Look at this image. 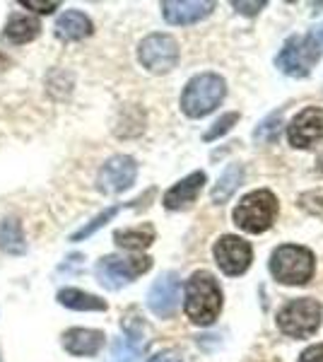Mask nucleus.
<instances>
[{"mask_svg":"<svg viewBox=\"0 0 323 362\" xmlns=\"http://www.w3.org/2000/svg\"><path fill=\"white\" fill-rule=\"evenodd\" d=\"M119 206H114V208H107V210H104V213H99L97 215V218L95 220H92V223L90 225H85V227H82V230H78V232H75V235L73 237H70V239H73V242H82V239H87V237H92V235H95V232L97 230H102V227L104 225H107L109 223V220L111 218H114V215L116 213H119Z\"/></svg>","mask_w":323,"mask_h":362,"instance_id":"nucleus-24","label":"nucleus"},{"mask_svg":"<svg viewBox=\"0 0 323 362\" xmlns=\"http://www.w3.org/2000/svg\"><path fill=\"white\" fill-rule=\"evenodd\" d=\"M242 179H244V167L242 165H229L225 172H222V177L217 179V184H215V189H213V203H225L232 198L234 191L239 189V184H242Z\"/></svg>","mask_w":323,"mask_h":362,"instance_id":"nucleus-20","label":"nucleus"},{"mask_svg":"<svg viewBox=\"0 0 323 362\" xmlns=\"http://www.w3.org/2000/svg\"><path fill=\"white\" fill-rule=\"evenodd\" d=\"M95 32V25L85 13L80 10H66L56 22V37L61 42H80Z\"/></svg>","mask_w":323,"mask_h":362,"instance_id":"nucleus-16","label":"nucleus"},{"mask_svg":"<svg viewBox=\"0 0 323 362\" xmlns=\"http://www.w3.org/2000/svg\"><path fill=\"white\" fill-rule=\"evenodd\" d=\"M316 167H319V172H323V153L319 155V160H316Z\"/></svg>","mask_w":323,"mask_h":362,"instance_id":"nucleus-32","label":"nucleus"},{"mask_svg":"<svg viewBox=\"0 0 323 362\" xmlns=\"http://www.w3.org/2000/svg\"><path fill=\"white\" fill-rule=\"evenodd\" d=\"M287 138L295 148L307 150L323 138V109L309 107L299 112L287 126Z\"/></svg>","mask_w":323,"mask_h":362,"instance_id":"nucleus-12","label":"nucleus"},{"mask_svg":"<svg viewBox=\"0 0 323 362\" xmlns=\"http://www.w3.org/2000/svg\"><path fill=\"white\" fill-rule=\"evenodd\" d=\"M311 37H314L316 42H319V46H321V44H323V27H321V29H316V32L311 34Z\"/></svg>","mask_w":323,"mask_h":362,"instance_id":"nucleus-31","label":"nucleus"},{"mask_svg":"<svg viewBox=\"0 0 323 362\" xmlns=\"http://www.w3.org/2000/svg\"><path fill=\"white\" fill-rule=\"evenodd\" d=\"M152 268L150 256H104L97 264V280L107 290H121Z\"/></svg>","mask_w":323,"mask_h":362,"instance_id":"nucleus-7","label":"nucleus"},{"mask_svg":"<svg viewBox=\"0 0 323 362\" xmlns=\"http://www.w3.org/2000/svg\"><path fill=\"white\" fill-rule=\"evenodd\" d=\"M20 5H22V8L34 10V13L49 15V13H54V10H56L61 3H58V0H49V3H39V0H20Z\"/></svg>","mask_w":323,"mask_h":362,"instance_id":"nucleus-26","label":"nucleus"},{"mask_svg":"<svg viewBox=\"0 0 323 362\" xmlns=\"http://www.w3.org/2000/svg\"><path fill=\"white\" fill-rule=\"evenodd\" d=\"M116 244L121 249H128V251H143L148 249L152 242H155V230L150 225L145 227H135V230H119L114 235Z\"/></svg>","mask_w":323,"mask_h":362,"instance_id":"nucleus-21","label":"nucleus"},{"mask_svg":"<svg viewBox=\"0 0 323 362\" xmlns=\"http://www.w3.org/2000/svg\"><path fill=\"white\" fill-rule=\"evenodd\" d=\"M280 124H283L280 114H270L266 121L258 124V128L254 131V140L256 143H275L280 136Z\"/></svg>","mask_w":323,"mask_h":362,"instance_id":"nucleus-23","label":"nucleus"},{"mask_svg":"<svg viewBox=\"0 0 323 362\" xmlns=\"http://www.w3.org/2000/svg\"><path fill=\"white\" fill-rule=\"evenodd\" d=\"M179 300H181V280L174 271L162 273L148 293V307L152 309V314H157L162 319L172 317L176 307H179Z\"/></svg>","mask_w":323,"mask_h":362,"instance_id":"nucleus-11","label":"nucleus"},{"mask_svg":"<svg viewBox=\"0 0 323 362\" xmlns=\"http://www.w3.org/2000/svg\"><path fill=\"white\" fill-rule=\"evenodd\" d=\"M143 346H140L138 336H121L111 343L109 362H140Z\"/></svg>","mask_w":323,"mask_h":362,"instance_id":"nucleus-22","label":"nucleus"},{"mask_svg":"<svg viewBox=\"0 0 323 362\" xmlns=\"http://www.w3.org/2000/svg\"><path fill=\"white\" fill-rule=\"evenodd\" d=\"M104 346V331L95 329H68L63 334V348L70 355H78V358H90L97 355Z\"/></svg>","mask_w":323,"mask_h":362,"instance_id":"nucleus-14","label":"nucleus"},{"mask_svg":"<svg viewBox=\"0 0 323 362\" xmlns=\"http://www.w3.org/2000/svg\"><path fill=\"white\" fill-rule=\"evenodd\" d=\"M186 317L198 326H210L220 317L222 309V290L213 273L198 271L186 283Z\"/></svg>","mask_w":323,"mask_h":362,"instance_id":"nucleus-1","label":"nucleus"},{"mask_svg":"<svg viewBox=\"0 0 323 362\" xmlns=\"http://www.w3.org/2000/svg\"><path fill=\"white\" fill-rule=\"evenodd\" d=\"M323 309L316 300L311 297H299L292 300L290 305H285L278 312V326L280 331L292 338H309L316 334L321 326Z\"/></svg>","mask_w":323,"mask_h":362,"instance_id":"nucleus-6","label":"nucleus"},{"mask_svg":"<svg viewBox=\"0 0 323 362\" xmlns=\"http://www.w3.org/2000/svg\"><path fill=\"white\" fill-rule=\"evenodd\" d=\"M227 95V83L217 73H201L189 80L181 95V109L191 119H203L220 107Z\"/></svg>","mask_w":323,"mask_h":362,"instance_id":"nucleus-2","label":"nucleus"},{"mask_svg":"<svg viewBox=\"0 0 323 362\" xmlns=\"http://www.w3.org/2000/svg\"><path fill=\"white\" fill-rule=\"evenodd\" d=\"M299 362H323V343H316L299 355Z\"/></svg>","mask_w":323,"mask_h":362,"instance_id":"nucleus-28","label":"nucleus"},{"mask_svg":"<svg viewBox=\"0 0 323 362\" xmlns=\"http://www.w3.org/2000/svg\"><path fill=\"white\" fill-rule=\"evenodd\" d=\"M0 249L8 251V254H25L27 244H25V230H22L20 220L8 218L0 223Z\"/></svg>","mask_w":323,"mask_h":362,"instance_id":"nucleus-19","label":"nucleus"},{"mask_svg":"<svg viewBox=\"0 0 323 362\" xmlns=\"http://www.w3.org/2000/svg\"><path fill=\"white\" fill-rule=\"evenodd\" d=\"M5 68H10V58L5 54H0V73H3Z\"/></svg>","mask_w":323,"mask_h":362,"instance_id":"nucleus-30","label":"nucleus"},{"mask_svg":"<svg viewBox=\"0 0 323 362\" xmlns=\"http://www.w3.org/2000/svg\"><path fill=\"white\" fill-rule=\"evenodd\" d=\"M237 119H239V114H234V112H232V114H227V116H222V119L215 124L213 131L205 133V140H215L217 136H225L229 128H232V124H237Z\"/></svg>","mask_w":323,"mask_h":362,"instance_id":"nucleus-25","label":"nucleus"},{"mask_svg":"<svg viewBox=\"0 0 323 362\" xmlns=\"http://www.w3.org/2000/svg\"><path fill=\"white\" fill-rule=\"evenodd\" d=\"M215 10V3L208 0H164L162 15L169 25H193L205 20Z\"/></svg>","mask_w":323,"mask_h":362,"instance_id":"nucleus-13","label":"nucleus"},{"mask_svg":"<svg viewBox=\"0 0 323 362\" xmlns=\"http://www.w3.org/2000/svg\"><path fill=\"white\" fill-rule=\"evenodd\" d=\"M58 302L75 312H107V302L97 295H90L78 288H66L58 293Z\"/></svg>","mask_w":323,"mask_h":362,"instance_id":"nucleus-18","label":"nucleus"},{"mask_svg":"<svg viewBox=\"0 0 323 362\" xmlns=\"http://www.w3.org/2000/svg\"><path fill=\"white\" fill-rule=\"evenodd\" d=\"M150 362H179V358H176L174 353H160V355H155Z\"/></svg>","mask_w":323,"mask_h":362,"instance_id":"nucleus-29","label":"nucleus"},{"mask_svg":"<svg viewBox=\"0 0 323 362\" xmlns=\"http://www.w3.org/2000/svg\"><path fill=\"white\" fill-rule=\"evenodd\" d=\"M135 177H138V165L133 157L128 155H116L107 160V165L99 169L97 186L102 194H123L126 189H131Z\"/></svg>","mask_w":323,"mask_h":362,"instance_id":"nucleus-10","label":"nucleus"},{"mask_svg":"<svg viewBox=\"0 0 323 362\" xmlns=\"http://www.w3.org/2000/svg\"><path fill=\"white\" fill-rule=\"evenodd\" d=\"M138 61L150 73H169L179 63V44L169 34H150L138 46Z\"/></svg>","mask_w":323,"mask_h":362,"instance_id":"nucleus-8","label":"nucleus"},{"mask_svg":"<svg viewBox=\"0 0 323 362\" xmlns=\"http://www.w3.org/2000/svg\"><path fill=\"white\" fill-rule=\"evenodd\" d=\"M314 254L307 247L283 244L270 256V273L283 285H304L314 276Z\"/></svg>","mask_w":323,"mask_h":362,"instance_id":"nucleus-4","label":"nucleus"},{"mask_svg":"<svg viewBox=\"0 0 323 362\" xmlns=\"http://www.w3.org/2000/svg\"><path fill=\"white\" fill-rule=\"evenodd\" d=\"M215 261L220 266L222 273L227 276H242L246 268L251 266V259H254V251H251V244L242 237L234 235H225L215 242L213 247Z\"/></svg>","mask_w":323,"mask_h":362,"instance_id":"nucleus-9","label":"nucleus"},{"mask_svg":"<svg viewBox=\"0 0 323 362\" xmlns=\"http://www.w3.org/2000/svg\"><path fill=\"white\" fill-rule=\"evenodd\" d=\"M321 46L311 34H302V37H290L280 49L275 66L283 70L290 78H304L311 73V68L319 63Z\"/></svg>","mask_w":323,"mask_h":362,"instance_id":"nucleus-5","label":"nucleus"},{"mask_svg":"<svg viewBox=\"0 0 323 362\" xmlns=\"http://www.w3.org/2000/svg\"><path fill=\"white\" fill-rule=\"evenodd\" d=\"M232 8H237L239 13H244V15H256V13H261V10L266 8V0H256V3H244V0H234Z\"/></svg>","mask_w":323,"mask_h":362,"instance_id":"nucleus-27","label":"nucleus"},{"mask_svg":"<svg viewBox=\"0 0 323 362\" xmlns=\"http://www.w3.org/2000/svg\"><path fill=\"white\" fill-rule=\"evenodd\" d=\"M275 218H278V198L268 189L251 191L234 208V223L249 235H261L270 230Z\"/></svg>","mask_w":323,"mask_h":362,"instance_id":"nucleus-3","label":"nucleus"},{"mask_svg":"<svg viewBox=\"0 0 323 362\" xmlns=\"http://www.w3.org/2000/svg\"><path fill=\"white\" fill-rule=\"evenodd\" d=\"M39 32H41L39 20H34V17L13 15L3 29V37L8 39L10 44H29L39 37Z\"/></svg>","mask_w":323,"mask_h":362,"instance_id":"nucleus-17","label":"nucleus"},{"mask_svg":"<svg viewBox=\"0 0 323 362\" xmlns=\"http://www.w3.org/2000/svg\"><path fill=\"white\" fill-rule=\"evenodd\" d=\"M205 184V172H193L189 174L186 179H181L179 184H174L172 189L164 194V208L169 210H179V208H186L191 206L193 201L198 198Z\"/></svg>","mask_w":323,"mask_h":362,"instance_id":"nucleus-15","label":"nucleus"}]
</instances>
